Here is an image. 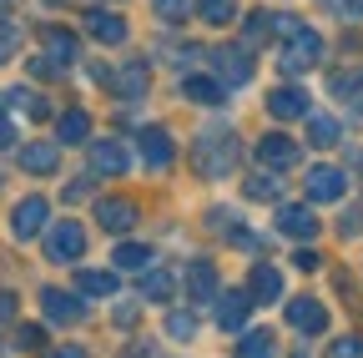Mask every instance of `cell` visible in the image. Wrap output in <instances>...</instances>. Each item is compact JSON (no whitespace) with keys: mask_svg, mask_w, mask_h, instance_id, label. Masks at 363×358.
<instances>
[{"mask_svg":"<svg viewBox=\"0 0 363 358\" xmlns=\"http://www.w3.org/2000/svg\"><path fill=\"white\" fill-rule=\"evenodd\" d=\"M192 167L202 177H227V172L238 167V137H233V131H207V137H197Z\"/></svg>","mask_w":363,"mask_h":358,"instance_id":"6da1fadb","label":"cell"},{"mask_svg":"<svg viewBox=\"0 0 363 358\" xmlns=\"http://www.w3.org/2000/svg\"><path fill=\"white\" fill-rule=\"evenodd\" d=\"M323 61V35L318 30H298V35H288V46H283V56H278V66L288 71V76H298V71H308V66H318Z\"/></svg>","mask_w":363,"mask_h":358,"instance_id":"7a4b0ae2","label":"cell"},{"mask_svg":"<svg viewBox=\"0 0 363 358\" xmlns=\"http://www.w3.org/2000/svg\"><path fill=\"white\" fill-rule=\"evenodd\" d=\"M86 252V228L81 222H56V228H45V257L51 262H81Z\"/></svg>","mask_w":363,"mask_h":358,"instance_id":"3957f363","label":"cell"},{"mask_svg":"<svg viewBox=\"0 0 363 358\" xmlns=\"http://www.w3.org/2000/svg\"><path fill=\"white\" fill-rule=\"evenodd\" d=\"M45 228H51V207H45V197H26V202H16V212H11V233H16L21 242L45 237Z\"/></svg>","mask_w":363,"mask_h":358,"instance_id":"277c9868","label":"cell"},{"mask_svg":"<svg viewBox=\"0 0 363 358\" xmlns=\"http://www.w3.org/2000/svg\"><path fill=\"white\" fill-rule=\"evenodd\" d=\"M303 192H308V202H338V197L348 192V177H343L338 167H308Z\"/></svg>","mask_w":363,"mask_h":358,"instance_id":"5b68a950","label":"cell"},{"mask_svg":"<svg viewBox=\"0 0 363 358\" xmlns=\"http://www.w3.org/2000/svg\"><path fill=\"white\" fill-rule=\"evenodd\" d=\"M267 111L278 116V121H308L313 116V101H308V91L303 86H278V91H267Z\"/></svg>","mask_w":363,"mask_h":358,"instance_id":"8992f818","label":"cell"},{"mask_svg":"<svg viewBox=\"0 0 363 358\" xmlns=\"http://www.w3.org/2000/svg\"><path fill=\"white\" fill-rule=\"evenodd\" d=\"M40 308H45V318H51L56 328H66V323H81V318H86V303H81L76 293H61V288H45V293H40Z\"/></svg>","mask_w":363,"mask_h":358,"instance_id":"52a82bcc","label":"cell"},{"mask_svg":"<svg viewBox=\"0 0 363 358\" xmlns=\"http://www.w3.org/2000/svg\"><path fill=\"white\" fill-rule=\"evenodd\" d=\"M257 298H252V288L242 293V288H233V293H222L217 298V328H227V333H242V323H247V308H252Z\"/></svg>","mask_w":363,"mask_h":358,"instance_id":"ba28073f","label":"cell"},{"mask_svg":"<svg viewBox=\"0 0 363 358\" xmlns=\"http://www.w3.org/2000/svg\"><path fill=\"white\" fill-rule=\"evenodd\" d=\"M288 323H293L298 333L313 338V333H323V328H328V308L318 303V298H293V303H288Z\"/></svg>","mask_w":363,"mask_h":358,"instance_id":"9c48e42d","label":"cell"},{"mask_svg":"<svg viewBox=\"0 0 363 358\" xmlns=\"http://www.w3.org/2000/svg\"><path fill=\"white\" fill-rule=\"evenodd\" d=\"M212 61H217V76L227 86H247L252 81V61H247L242 46H222V51H212Z\"/></svg>","mask_w":363,"mask_h":358,"instance_id":"30bf717a","label":"cell"},{"mask_svg":"<svg viewBox=\"0 0 363 358\" xmlns=\"http://www.w3.org/2000/svg\"><path fill=\"white\" fill-rule=\"evenodd\" d=\"M257 162H262V167H272V172H283V167H293V162H298V142H293V137H283V131H272V137H262V142H257Z\"/></svg>","mask_w":363,"mask_h":358,"instance_id":"8fae6325","label":"cell"},{"mask_svg":"<svg viewBox=\"0 0 363 358\" xmlns=\"http://www.w3.org/2000/svg\"><path fill=\"white\" fill-rule=\"evenodd\" d=\"M278 233L293 242H313L318 237V217L308 207H278Z\"/></svg>","mask_w":363,"mask_h":358,"instance_id":"7c38bea8","label":"cell"},{"mask_svg":"<svg viewBox=\"0 0 363 358\" xmlns=\"http://www.w3.org/2000/svg\"><path fill=\"white\" fill-rule=\"evenodd\" d=\"M172 157H177V147H172V131L147 126V131H142V162H147L152 172H162V167H172Z\"/></svg>","mask_w":363,"mask_h":358,"instance_id":"4fadbf2b","label":"cell"},{"mask_svg":"<svg viewBox=\"0 0 363 358\" xmlns=\"http://www.w3.org/2000/svg\"><path fill=\"white\" fill-rule=\"evenodd\" d=\"M147 86H152V71H147V61H131V66H121L116 76H111V86L106 91H116V96H147Z\"/></svg>","mask_w":363,"mask_h":358,"instance_id":"5bb4252c","label":"cell"},{"mask_svg":"<svg viewBox=\"0 0 363 358\" xmlns=\"http://www.w3.org/2000/svg\"><path fill=\"white\" fill-rule=\"evenodd\" d=\"M182 96L202 101V106H222L227 101V81L222 76H187V81H182Z\"/></svg>","mask_w":363,"mask_h":358,"instance_id":"9a60e30c","label":"cell"},{"mask_svg":"<svg viewBox=\"0 0 363 358\" xmlns=\"http://www.w3.org/2000/svg\"><path fill=\"white\" fill-rule=\"evenodd\" d=\"M96 222L106 233H131L136 228V207L121 202V197H106V202H96Z\"/></svg>","mask_w":363,"mask_h":358,"instance_id":"2e32d148","label":"cell"},{"mask_svg":"<svg viewBox=\"0 0 363 358\" xmlns=\"http://www.w3.org/2000/svg\"><path fill=\"white\" fill-rule=\"evenodd\" d=\"M86 30L96 35L101 46H121V40H126V21H121L116 11H91V16H86Z\"/></svg>","mask_w":363,"mask_h":358,"instance_id":"e0dca14e","label":"cell"},{"mask_svg":"<svg viewBox=\"0 0 363 358\" xmlns=\"http://www.w3.org/2000/svg\"><path fill=\"white\" fill-rule=\"evenodd\" d=\"M91 167H96L101 177H121L131 167V157H126L121 142H96V147H91Z\"/></svg>","mask_w":363,"mask_h":358,"instance_id":"ac0fdd59","label":"cell"},{"mask_svg":"<svg viewBox=\"0 0 363 358\" xmlns=\"http://www.w3.org/2000/svg\"><path fill=\"white\" fill-rule=\"evenodd\" d=\"M182 283H187V298H192V303H207V298L217 293V267H212V262H192L187 273H182Z\"/></svg>","mask_w":363,"mask_h":358,"instance_id":"d6986e66","label":"cell"},{"mask_svg":"<svg viewBox=\"0 0 363 358\" xmlns=\"http://www.w3.org/2000/svg\"><path fill=\"white\" fill-rule=\"evenodd\" d=\"M21 167H26L30 177H51V172L61 167V157H56V147H51V142H30V147L21 152Z\"/></svg>","mask_w":363,"mask_h":358,"instance_id":"ffe728a7","label":"cell"},{"mask_svg":"<svg viewBox=\"0 0 363 358\" xmlns=\"http://www.w3.org/2000/svg\"><path fill=\"white\" fill-rule=\"evenodd\" d=\"M6 106H11V111H26L30 121H45V116H51L45 96H40V91H30V86H11V91H6Z\"/></svg>","mask_w":363,"mask_h":358,"instance_id":"44dd1931","label":"cell"},{"mask_svg":"<svg viewBox=\"0 0 363 358\" xmlns=\"http://www.w3.org/2000/svg\"><path fill=\"white\" fill-rule=\"evenodd\" d=\"M40 40H45V56H51V61H61V66L76 61V35H71L66 26H45Z\"/></svg>","mask_w":363,"mask_h":358,"instance_id":"7402d4cb","label":"cell"},{"mask_svg":"<svg viewBox=\"0 0 363 358\" xmlns=\"http://www.w3.org/2000/svg\"><path fill=\"white\" fill-rule=\"evenodd\" d=\"M252 298H257V303H278V298H283V273H278L272 262H257V267H252Z\"/></svg>","mask_w":363,"mask_h":358,"instance_id":"603a6c76","label":"cell"},{"mask_svg":"<svg viewBox=\"0 0 363 358\" xmlns=\"http://www.w3.org/2000/svg\"><path fill=\"white\" fill-rule=\"evenodd\" d=\"M238 358H278V338H272V328H247L238 338Z\"/></svg>","mask_w":363,"mask_h":358,"instance_id":"cb8c5ba5","label":"cell"},{"mask_svg":"<svg viewBox=\"0 0 363 358\" xmlns=\"http://www.w3.org/2000/svg\"><path fill=\"white\" fill-rule=\"evenodd\" d=\"M76 288L86 298H111L116 293V273H106V267H81L76 273Z\"/></svg>","mask_w":363,"mask_h":358,"instance_id":"d4e9b609","label":"cell"},{"mask_svg":"<svg viewBox=\"0 0 363 358\" xmlns=\"http://www.w3.org/2000/svg\"><path fill=\"white\" fill-rule=\"evenodd\" d=\"M56 137H61L66 147H76V142H86V137H91V116H86L81 106H71V111H66V116L56 121Z\"/></svg>","mask_w":363,"mask_h":358,"instance_id":"484cf974","label":"cell"},{"mask_svg":"<svg viewBox=\"0 0 363 358\" xmlns=\"http://www.w3.org/2000/svg\"><path fill=\"white\" fill-rule=\"evenodd\" d=\"M172 288H177V273H167V267H147V273H142V298L167 303V298H172Z\"/></svg>","mask_w":363,"mask_h":358,"instance_id":"4316f807","label":"cell"},{"mask_svg":"<svg viewBox=\"0 0 363 358\" xmlns=\"http://www.w3.org/2000/svg\"><path fill=\"white\" fill-rule=\"evenodd\" d=\"M111 267H116V273H131V267H152V247H142V242H116Z\"/></svg>","mask_w":363,"mask_h":358,"instance_id":"83f0119b","label":"cell"},{"mask_svg":"<svg viewBox=\"0 0 363 358\" xmlns=\"http://www.w3.org/2000/svg\"><path fill=\"white\" fill-rule=\"evenodd\" d=\"M333 96H338V101H348V111H358V116H363V71L338 76V81H333Z\"/></svg>","mask_w":363,"mask_h":358,"instance_id":"f1b7e54d","label":"cell"},{"mask_svg":"<svg viewBox=\"0 0 363 358\" xmlns=\"http://www.w3.org/2000/svg\"><path fill=\"white\" fill-rule=\"evenodd\" d=\"M308 142H313V147H333V142H338V121L323 116V111H313V116H308Z\"/></svg>","mask_w":363,"mask_h":358,"instance_id":"f546056e","label":"cell"},{"mask_svg":"<svg viewBox=\"0 0 363 358\" xmlns=\"http://www.w3.org/2000/svg\"><path fill=\"white\" fill-rule=\"evenodd\" d=\"M197 16H202L207 26H233V21H238V0H202Z\"/></svg>","mask_w":363,"mask_h":358,"instance_id":"4dcf8cb0","label":"cell"},{"mask_svg":"<svg viewBox=\"0 0 363 358\" xmlns=\"http://www.w3.org/2000/svg\"><path fill=\"white\" fill-rule=\"evenodd\" d=\"M21 40H26V30H21L16 21H0V66H6V61L21 51Z\"/></svg>","mask_w":363,"mask_h":358,"instance_id":"1f68e13d","label":"cell"},{"mask_svg":"<svg viewBox=\"0 0 363 358\" xmlns=\"http://www.w3.org/2000/svg\"><path fill=\"white\" fill-rule=\"evenodd\" d=\"M167 333H172V338H182V343H192L197 318H192V313H172V318H167Z\"/></svg>","mask_w":363,"mask_h":358,"instance_id":"d6a6232c","label":"cell"},{"mask_svg":"<svg viewBox=\"0 0 363 358\" xmlns=\"http://www.w3.org/2000/svg\"><path fill=\"white\" fill-rule=\"evenodd\" d=\"M278 192H283V187L272 182V177H247V197H252V202H272Z\"/></svg>","mask_w":363,"mask_h":358,"instance_id":"836d02e7","label":"cell"},{"mask_svg":"<svg viewBox=\"0 0 363 358\" xmlns=\"http://www.w3.org/2000/svg\"><path fill=\"white\" fill-rule=\"evenodd\" d=\"M157 16L162 21H187L192 16V0H157Z\"/></svg>","mask_w":363,"mask_h":358,"instance_id":"e575fe53","label":"cell"},{"mask_svg":"<svg viewBox=\"0 0 363 358\" xmlns=\"http://www.w3.org/2000/svg\"><path fill=\"white\" fill-rule=\"evenodd\" d=\"M267 26H272V16H267V11H252V16H247V46L267 40Z\"/></svg>","mask_w":363,"mask_h":358,"instance_id":"d590c367","label":"cell"},{"mask_svg":"<svg viewBox=\"0 0 363 358\" xmlns=\"http://www.w3.org/2000/svg\"><path fill=\"white\" fill-rule=\"evenodd\" d=\"M26 71H30V76H40V81H56V76H66V71H61V61H51V56H40V61H30Z\"/></svg>","mask_w":363,"mask_h":358,"instance_id":"8d00e7d4","label":"cell"},{"mask_svg":"<svg viewBox=\"0 0 363 358\" xmlns=\"http://www.w3.org/2000/svg\"><path fill=\"white\" fill-rule=\"evenodd\" d=\"M328 358H363V338H353V333H348V338H338Z\"/></svg>","mask_w":363,"mask_h":358,"instance_id":"74e56055","label":"cell"},{"mask_svg":"<svg viewBox=\"0 0 363 358\" xmlns=\"http://www.w3.org/2000/svg\"><path fill=\"white\" fill-rule=\"evenodd\" d=\"M222 237H233V247H242V252H252V247H257L252 228H242V222H233V233H222Z\"/></svg>","mask_w":363,"mask_h":358,"instance_id":"f35d334b","label":"cell"},{"mask_svg":"<svg viewBox=\"0 0 363 358\" xmlns=\"http://www.w3.org/2000/svg\"><path fill=\"white\" fill-rule=\"evenodd\" d=\"M91 197V177H76V182L66 187V202H86Z\"/></svg>","mask_w":363,"mask_h":358,"instance_id":"ab89813d","label":"cell"},{"mask_svg":"<svg viewBox=\"0 0 363 358\" xmlns=\"http://www.w3.org/2000/svg\"><path fill=\"white\" fill-rule=\"evenodd\" d=\"M16 343H21V348H40V343H45V333L30 323V328H21V333H16Z\"/></svg>","mask_w":363,"mask_h":358,"instance_id":"60d3db41","label":"cell"},{"mask_svg":"<svg viewBox=\"0 0 363 358\" xmlns=\"http://www.w3.org/2000/svg\"><path fill=\"white\" fill-rule=\"evenodd\" d=\"M333 11L348 16V21H363V0H333Z\"/></svg>","mask_w":363,"mask_h":358,"instance_id":"b9f144b4","label":"cell"},{"mask_svg":"<svg viewBox=\"0 0 363 358\" xmlns=\"http://www.w3.org/2000/svg\"><path fill=\"white\" fill-rule=\"evenodd\" d=\"M293 267H298V273H313V267H318V252H313V247H298Z\"/></svg>","mask_w":363,"mask_h":358,"instance_id":"7bdbcfd3","label":"cell"},{"mask_svg":"<svg viewBox=\"0 0 363 358\" xmlns=\"http://www.w3.org/2000/svg\"><path fill=\"white\" fill-rule=\"evenodd\" d=\"M0 147H16V126H11L6 111H0Z\"/></svg>","mask_w":363,"mask_h":358,"instance_id":"ee69618b","label":"cell"},{"mask_svg":"<svg viewBox=\"0 0 363 358\" xmlns=\"http://www.w3.org/2000/svg\"><path fill=\"white\" fill-rule=\"evenodd\" d=\"M11 313H16V293H0V323H11Z\"/></svg>","mask_w":363,"mask_h":358,"instance_id":"f6af8a7d","label":"cell"},{"mask_svg":"<svg viewBox=\"0 0 363 358\" xmlns=\"http://www.w3.org/2000/svg\"><path fill=\"white\" fill-rule=\"evenodd\" d=\"M45 358H86V348H51Z\"/></svg>","mask_w":363,"mask_h":358,"instance_id":"bcb514c9","label":"cell"},{"mask_svg":"<svg viewBox=\"0 0 363 358\" xmlns=\"http://www.w3.org/2000/svg\"><path fill=\"white\" fill-rule=\"evenodd\" d=\"M353 167H358V177H363V152H358V157H353Z\"/></svg>","mask_w":363,"mask_h":358,"instance_id":"7dc6e473","label":"cell"},{"mask_svg":"<svg viewBox=\"0 0 363 358\" xmlns=\"http://www.w3.org/2000/svg\"><path fill=\"white\" fill-rule=\"evenodd\" d=\"M6 6H11V0H0V11H6Z\"/></svg>","mask_w":363,"mask_h":358,"instance_id":"c3c4849f","label":"cell"}]
</instances>
